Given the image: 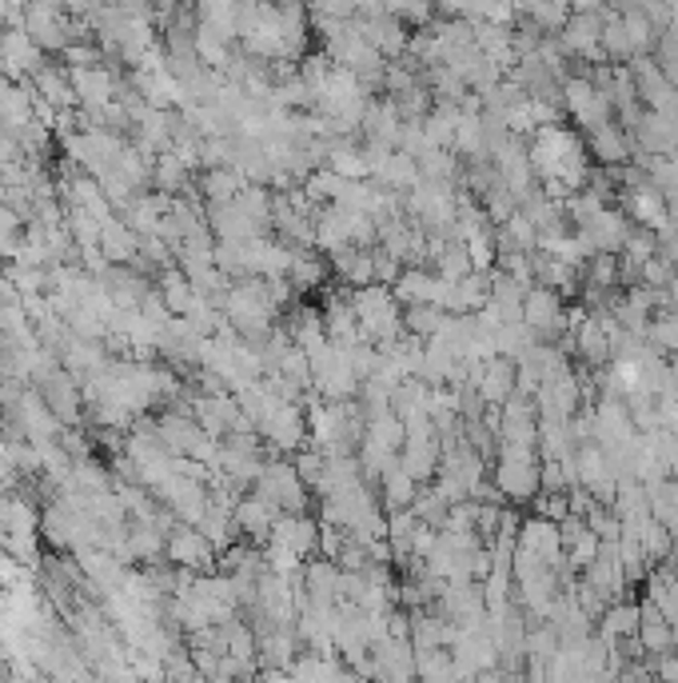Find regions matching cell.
<instances>
[{
	"mask_svg": "<svg viewBox=\"0 0 678 683\" xmlns=\"http://www.w3.org/2000/svg\"><path fill=\"white\" fill-rule=\"evenodd\" d=\"M351 312H356L359 336L371 340L375 349H383V344H392V340L404 336V304L395 300L392 288L383 284L356 288L351 292Z\"/></svg>",
	"mask_w": 678,
	"mask_h": 683,
	"instance_id": "cell-1",
	"label": "cell"
},
{
	"mask_svg": "<svg viewBox=\"0 0 678 683\" xmlns=\"http://www.w3.org/2000/svg\"><path fill=\"white\" fill-rule=\"evenodd\" d=\"M491 484L503 504H535L539 496V447L499 444V460L491 468Z\"/></svg>",
	"mask_w": 678,
	"mask_h": 683,
	"instance_id": "cell-2",
	"label": "cell"
},
{
	"mask_svg": "<svg viewBox=\"0 0 678 683\" xmlns=\"http://www.w3.org/2000/svg\"><path fill=\"white\" fill-rule=\"evenodd\" d=\"M311 388L320 392V400H332V404H351L359 396V376L351 368L347 349L328 344L311 356Z\"/></svg>",
	"mask_w": 678,
	"mask_h": 683,
	"instance_id": "cell-3",
	"label": "cell"
},
{
	"mask_svg": "<svg viewBox=\"0 0 678 683\" xmlns=\"http://www.w3.org/2000/svg\"><path fill=\"white\" fill-rule=\"evenodd\" d=\"M606 13H611V9H603V4H579V9H571L567 25L559 28V37H555L559 49L567 52V56H579V61H603L599 37H603Z\"/></svg>",
	"mask_w": 678,
	"mask_h": 683,
	"instance_id": "cell-4",
	"label": "cell"
},
{
	"mask_svg": "<svg viewBox=\"0 0 678 683\" xmlns=\"http://www.w3.org/2000/svg\"><path fill=\"white\" fill-rule=\"evenodd\" d=\"M264 504H271L276 511H284V516H304L308 508V484L299 480L296 464H268L264 472H259V492H256Z\"/></svg>",
	"mask_w": 678,
	"mask_h": 683,
	"instance_id": "cell-5",
	"label": "cell"
},
{
	"mask_svg": "<svg viewBox=\"0 0 678 683\" xmlns=\"http://www.w3.org/2000/svg\"><path fill=\"white\" fill-rule=\"evenodd\" d=\"M563 112H567L583 132H594V128H603L615 121L611 100L591 85V76H567V80H563Z\"/></svg>",
	"mask_w": 678,
	"mask_h": 683,
	"instance_id": "cell-6",
	"label": "cell"
},
{
	"mask_svg": "<svg viewBox=\"0 0 678 683\" xmlns=\"http://www.w3.org/2000/svg\"><path fill=\"white\" fill-rule=\"evenodd\" d=\"M523 324L539 336V344H555V340L571 336L567 304L551 288H530L527 296H523Z\"/></svg>",
	"mask_w": 678,
	"mask_h": 683,
	"instance_id": "cell-7",
	"label": "cell"
},
{
	"mask_svg": "<svg viewBox=\"0 0 678 683\" xmlns=\"http://www.w3.org/2000/svg\"><path fill=\"white\" fill-rule=\"evenodd\" d=\"M583 380L575 372H563V376H551L547 384L539 388V396H535V412H539V420H563L567 423L571 416H579L583 412Z\"/></svg>",
	"mask_w": 678,
	"mask_h": 683,
	"instance_id": "cell-8",
	"label": "cell"
},
{
	"mask_svg": "<svg viewBox=\"0 0 678 683\" xmlns=\"http://www.w3.org/2000/svg\"><path fill=\"white\" fill-rule=\"evenodd\" d=\"M468 384H475L479 400L487 408H503L507 400L515 396V384H519V364L507 361V356H495L487 364H475L468 376Z\"/></svg>",
	"mask_w": 678,
	"mask_h": 683,
	"instance_id": "cell-9",
	"label": "cell"
},
{
	"mask_svg": "<svg viewBox=\"0 0 678 683\" xmlns=\"http://www.w3.org/2000/svg\"><path fill=\"white\" fill-rule=\"evenodd\" d=\"M630 228H635V224L627 220V212L618 208V204H606V208L594 212L587 224H579L575 232H579V237L591 244L594 256H599V252H611V256H618V249H623V244H627V237H630Z\"/></svg>",
	"mask_w": 678,
	"mask_h": 683,
	"instance_id": "cell-10",
	"label": "cell"
},
{
	"mask_svg": "<svg viewBox=\"0 0 678 683\" xmlns=\"http://www.w3.org/2000/svg\"><path fill=\"white\" fill-rule=\"evenodd\" d=\"M583 144H587V156L594 161V168H627L635 161V140H630V132L618 121L587 132Z\"/></svg>",
	"mask_w": 678,
	"mask_h": 683,
	"instance_id": "cell-11",
	"label": "cell"
},
{
	"mask_svg": "<svg viewBox=\"0 0 678 683\" xmlns=\"http://www.w3.org/2000/svg\"><path fill=\"white\" fill-rule=\"evenodd\" d=\"M523 552H530L535 559H542L547 568L555 572H567V556H563V540H559V523L542 520V516H530V520L519 523V540Z\"/></svg>",
	"mask_w": 678,
	"mask_h": 683,
	"instance_id": "cell-12",
	"label": "cell"
},
{
	"mask_svg": "<svg viewBox=\"0 0 678 683\" xmlns=\"http://www.w3.org/2000/svg\"><path fill=\"white\" fill-rule=\"evenodd\" d=\"M271 547H280V552H292L296 559H316L320 552V523L311 520V516H280L276 528H271Z\"/></svg>",
	"mask_w": 678,
	"mask_h": 683,
	"instance_id": "cell-13",
	"label": "cell"
},
{
	"mask_svg": "<svg viewBox=\"0 0 678 683\" xmlns=\"http://www.w3.org/2000/svg\"><path fill=\"white\" fill-rule=\"evenodd\" d=\"M371 180H375V188L399 197V192H411V188L420 185V164L411 161V156H404V152H387L383 161H375Z\"/></svg>",
	"mask_w": 678,
	"mask_h": 683,
	"instance_id": "cell-14",
	"label": "cell"
},
{
	"mask_svg": "<svg viewBox=\"0 0 678 683\" xmlns=\"http://www.w3.org/2000/svg\"><path fill=\"white\" fill-rule=\"evenodd\" d=\"M639 611H642V623H639V647L647 652V659H658L666 652H675V632H670V623L658 616L651 599H639Z\"/></svg>",
	"mask_w": 678,
	"mask_h": 683,
	"instance_id": "cell-15",
	"label": "cell"
},
{
	"mask_svg": "<svg viewBox=\"0 0 678 683\" xmlns=\"http://www.w3.org/2000/svg\"><path fill=\"white\" fill-rule=\"evenodd\" d=\"M639 623H642V611L639 604H627V599H618L611 608L603 611V620H599V640L611 647H618L623 640H635L639 635Z\"/></svg>",
	"mask_w": 678,
	"mask_h": 683,
	"instance_id": "cell-16",
	"label": "cell"
},
{
	"mask_svg": "<svg viewBox=\"0 0 678 683\" xmlns=\"http://www.w3.org/2000/svg\"><path fill=\"white\" fill-rule=\"evenodd\" d=\"M571 340H575V352L591 364L594 372H603L606 364H611V336H606V328L594 320V316H587V320L571 332Z\"/></svg>",
	"mask_w": 678,
	"mask_h": 683,
	"instance_id": "cell-17",
	"label": "cell"
},
{
	"mask_svg": "<svg viewBox=\"0 0 678 683\" xmlns=\"http://www.w3.org/2000/svg\"><path fill=\"white\" fill-rule=\"evenodd\" d=\"M323 168H332L335 176H344V180H368L371 176V156L363 144H351V140H332L328 144V164Z\"/></svg>",
	"mask_w": 678,
	"mask_h": 683,
	"instance_id": "cell-18",
	"label": "cell"
},
{
	"mask_svg": "<svg viewBox=\"0 0 678 683\" xmlns=\"http://www.w3.org/2000/svg\"><path fill=\"white\" fill-rule=\"evenodd\" d=\"M332 273L347 288H368L375 284V256H371V249H344L332 256Z\"/></svg>",
	"mask_w": 678,
	"mask_h": 683,
	"instance_id": "cell-19",
	"label": "cell"
},
{
	"mask_svg": "<svg viewBox=\"0 0 678 683\" xmlns=\"http://www.w3.org/2000/svg\"><path fill=\"white\" fill-rule=\"evenodd\" d=\"M328 276H332V264L323 261L320 252H296V256H292V268H287V284L311 292V288L328 284Z\"/></svg>",
	"mask_w": 678,
	"mask_h": 683,
	"instance_id": "cell-20",
	"label": "cell"
},
{
	"mask_svg": "<svg viewBox=\"0 0 678 683\" xmlns=\"http://www.w3.org/2000/svg\"><path fill=\"white\" fill-rule=\"evenodd\" d=\"M380 492H383L387 511H407L411 504H415V496H420V484H415L399 464H392V468L380 476Z\"/></svg>",
	"mask_w": 678,
	"mask_h": 683,
	"instance_id": "cell-21",
	"label": "cell"
},
{
	"mask_svg": "<svg viewBox=\"0 0 678 683\" xmlns=\"http://www.w3.org/2000/svg\"><path fill=\"white\" fill-rule=\"evenodd\" d=\"M642 488L651 496V516L678 540V480H654Z\"/></svg>",
	"mask_w": 678,
	"mask_h": 683,
	"instance_id": "cell-22",
	"label": "cell"
},
{
	"mask_svg": "<svg viewBox=\"0 0 678 683\" xmlns=\"http://www.w3.org/2000/svg\"><path fill=\"white\" fill-rule=\"evenodd\" d=\"M647 344H651L658 356H678V308L654 312L651 328H647Z\"/></svg>",
	"mask_w": 678,
	"mask_h": 683,
	"instance_id": "cell-23",
	"label": "cell"
},
{
	"mask_svg": "<svg viewBox=\"0 0 678 683\" xmlns=\"http://www.w3.org/2000/svg\"><path fill=\"white\" fill-rule=\"evenodd\" d=\"M447 312L435 308V304H415V308H404V332L415 336V340H435L439 336V328H444Z\"/></svg>",
	"mask_w": 678,
	"mask_h": 683,
	"instance_id": "cell-24",
	"label": "cell"
},
{
	"mask_svg": "<svg viewBox=\"0 0 678 683\" xmlns=\"http://www.w3.org/2000/svg\"><path fill=\"white\" fill-rule=\"evenodd\" d=\"M432 264H435L432 273L439 276L444 284H459V280H468V276L475 273V268H471L468 249H463V244H456V240H451V244H447V249L439 252V256H435Z\"/></svg>",
	"mask_w": 678,
	"mask_h": 683,
	"instance_id": "cell-25",
	"label": "cell"
},
{
	"mask_svg": "<svg viewBox=\"0 0 678 683\" xmlns=\"http://www.w3.org/2000/svg\"><path fill=\"white\" fill-rule=\"evenodd\" d=\"M276 520H280V511L271 508V504H264L259 496L247 499L244 508H240V528H244L247 535H271Z\"/></svg>",
	"mask_w": 678,
	"mask_h": 683,
	"instance_id": "cell-26",
	"label": "cell"
},
{
	"mask_svg": "<svg viewBox=\"0 0 678 683\" xmlns=\"http://www.w3.org/2000/svg\"><path fill=\"white\" fill-rule=\"evenodd\" d=\"M172 556L180 559V564H208V544H204V535L196 532H184L172 540Z\"/></svg>",
	"mask_w": 678,
	"mask_h": 683,
	"instance_id": "cell-27",
	"label": "cell"
},
{
	"mask_svg": "<svg viewBox=\"0 0 678 683\" xmlns=\"http://www.w3.org/2000/svg\"><path fill=\"white\" fill-rule=\"evenodd\" d=\"M264 683H296V675H292V671H268Z\"/></svg>",
	"mask_w": 678,
	"mask_h": 683,
	"instance_id": "cell-28",
	"label": "cell"
},
{
	"mask_svg": "<svg viewBox=\"0 0 678 683\" xmlns=\"http://www.w3.org/2000/svg\"><path fill=\"white\" fill-rule=\"evenodd\" d=\"M216 683H235V680H216Z\"/></svg>",
	"mask_w": 678,
	"mask_h": 683,
	"instance_id": "cell-29",
	"label": "cell"
},
{
	"mask_svg": "<svg viewBox=\"0 0 678 683\" xmlns=\"http://www.w3.org/2000/svg\"><path fill=\"white\" fill-rule=\"evenodd\" d=\"M13 683H21V680H13Z\"/></svg>",
	"mask_w": 678,
	"mask_h": 683,
	"instance_id": "cell-30",
	"label": "cell"
}]
</instances>
